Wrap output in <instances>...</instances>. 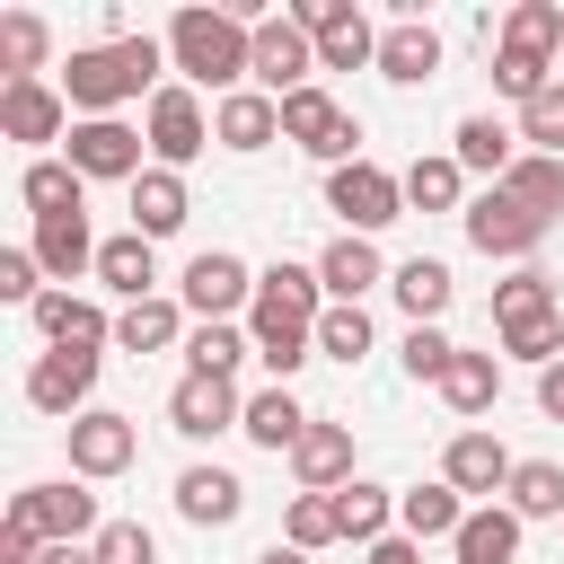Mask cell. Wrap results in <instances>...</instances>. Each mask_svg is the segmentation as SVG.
Segmentation results:
<instances>
[{
	"mask_svg": "<svg viewBox=\"0 0 564 564\" xmlns=\"http://www.w3.org/2000/svg\"><path fill=\"white\" fill-rule=\"evenodd\" d=\"M502 44H511V53H538V62H564V9H555V0H520V9L502 18Z\"/></svg>",
	"mask_w": 564,
	"mask_h": 564,
	"instance_id": "37",
	"label": "cell"
},
{
	"mask_svg": "<svg viewBox=\"0 0 564 564\" xmlns=\"http://www.w3.org/2000/svg\"><path fill=\"white\" fill-rule=\"evenodd\" d=\"M247 352H256V344H247V326H229V317H212V326L185 335V370H203V379H229Z\"/></svg>",
	"mask_w": 564,
	"mask_h": 564,
	"instance_id": "39",
	"label": "cell"
},
{
	"mask_svg": "<svg viewBox=\"0 0 564 564\" xmlns=\"http://www.w3.org/2000/svg\"><path fill=\"white\" fill-rule=\"evenodd\" d=\"M35 335H44L53 352H106V344H115V317H106L97 300H79V291H44V300H35Z\"/></svg>",
	"mask_w": 564,
	"mask_h": 564,
	"instance_id": "16",
	"label": "cell"
},
{
	"mask_svg": "<svg viewBox=\"0 0 564 564\" xmlns=\"http://www.w3.org/2000/svg\"><path fill=\"white\" fill-rule=\"evenodd\" d=\"M494 335H502V352H511V361H538V370H546V361H564V308L520 317V326H494Z\"/></svg>",
	"mask_w": 564,
	"mask_h": 564,
	"instance_id": "43",
	"label": "cell"
},
{
	"mask_svg": "<svg viewBox=\"0 0 564 564\" xmlns=\"http://www.w3.org/2000/svg\"><path fill=\"white\" fill-rule=\"evenodd\" d=\"M291 476H300V494H344L352 485V423H308L300 432V449H291Z\"/></svg>",
	"mask_w": 564,
	"mask_h": 564,
	"instance_id": "18",
	"label": "cell"
},
{
	"mask_svg": "<svg viewBox=\"0 0 564 564\" xmlns=\"http://www.w3.org/2000/svg\"><path fill=\"white\" fill-rule=\"evenodd\" d=\"M317 282H326V300H352L361 308V291H379L388 282V264H379V247L370 238H326V256H317Z\"/></svg>",
	"mask_w": 564,
	"mask_h": 564,
	"instance_id": "27",
	"label": "cell"
},
{
	"mask_svg": "<svg viewBox=\"0 0 564 564\" xmlns=\"http://www.w3.org/2000/svg\"><path fill=\"white\" fill-rule=\"evenodd\" d=\"M256 564H308V555H300V546H291V538H273V546H264V555H256Z\"/></svg>",
	"mask_w": 564,
	"mask_h": 564,
	"instance_id": "55",
	"label": "cell"
},
{
	"mask_svg": "<svg viewBox=\"0 0 564 564\" xmlns=\"http://www.w3.org/2000/svg\"><path fill=\"white\" fill-rule=\"evenodd\" d=\"M555 70H564V62H555Z\"/></svg>",
	"mask_w": 564,
	"mask_h": 564,
	"instance_id": "56",
	"label": "cell"
},
{
	"mask_svg": "<svg viewBox=\"0 0 564 564\" xmlns=\"http://www.w3.org/2000/svg\"><path fill=\"white\" fill-rule=\"evenodd\" d=\"M405 212H467V167L458 159H414L405 167Z\"/></svg>",
	"mask_w": 564,
	"mask_h": 564,
	"instance_id": "35",
	"label": "cell"
},
{
	"mask_svg": "<svg viewBox=\"0 0 564 564\" xmlns=\"http://www.w3.org/2000/svg\"><path fill=\"white\" fill-rule=\"evenodd\" d=\"M449 159L467 167V176H511V159H520V132L511 123H494V115H458V132H449Z\"/></svg>",
	"mask_w": 564,
	"mask_h": 564,
	"instance_id": "26",
	"label": "cell"
},
{
	"mask_svg": "<svg viewBox=\"0 0 564 564\" xmlns=\"http://www.w3.org/2000/svg\"><path fill=\"white\" fill-rule=\"evenodd\" d=\"M361 62H379V26H370V18H352L344 35L317 44V70H361Z\"/></svg>",
	"mask_w": 564,
	"mask_h": 564,
	"instance_id": "49",
	"label": "cell"
},
{
	"mask_svg": "<svg viewBox=\"0 0 564 564\" xmlns=\"http://www.w3.org/2000/svg\"><path fill=\"white\" fill-rule=\"evenodd\" d=\"M511 449L494 441V432H449V449H441V476L458 485V494H476V502H494V494H511Z\"/></svg>",
	"mask_w": 564,
	"mask_h": 564,
	"instance_id": "17",
	"label": "cell"
},
{
	"mask_svg": "<svg viewBox=\"0 0 564 564\" xmlns=\"http://www.w3.org/2000/svg\"><path fill=\"white\" fill-rule=\"evenodd\" d=\"M185 308H194V326H212V317H238V308H256V273H247V256H229V247H203L194 264H185Z\"/></svg>",
	"mask_w": 564,
	"mask_h": 564,
	"instance_id": "9",
	"label": "cell"
},
{
	"mask_svg": "<svg viewBox=\"0 0 564 564\" xmlns=\"http://www.w3.org/2000/svg\"><path fill=\"white\" fill-rule=\"evenodd\" d=\"M502 502H511L520 520H564V467H555V458H520Z\"/></svg>",
	"mask_w": 564,
	"mask_h": 564,
	"instance_id": "38",
	"label": "cell"
},
{
	"mask_svg": "<svg viewBox=\"0 0 564 564\" xmlns=\"http://www.w3.org/2000/svg\"><path fill=\"white\" fill-rule=\"evenodd\" d=\"M88 555H97V564H159V538H150L141 520H106Z\"/></svg>",
	"mask_w": 564,
	"mask_h": 564,
	"instance_id": "48",
	"label": "cell"
},
{
	"mask_svg": "<svg viewBox=\"0 0 564 564\" xmlns=\"http://www.w3.org/2000/svg\"><path fill=\"white\" fill-rule=\"evenodd\" d=\"M494 88H502L511 106H529L538 88H555V62H538V53H511V44H494Z\"/></svg>",
	"mask_w": 564,
	"mask_h": 564,
	"instance_id": "45",
	"label": "cell"
},
{
	"mask_svg": "<svg viewBox=\"0 0 564 564\" xmlns=\"http://www.w3.org/2000/svg\"><path fill=\"white\" fill-rule=\"evenodd\" d=\"M141 150H150V141H141L123 115H88V123H70V141H62V159H70L79 176H123V185L141 176Z\"/></svg>",
	"mask_w": 564,
	"mask_h": 564,
	"instance_id": "12",
	"label": "cell"
},
{
	"mask_svg": "<svg viewBox=\"0 0 564 564\" xmlns=\"http://www.w3.org/2000/svg\"><path fill=\"white\" fill-rule=\"evenodd\" d=\"M185 212H194V194H185V176L176 167H141L132 176V229L159 247V238H176L185 229Z\"/></svg>",
	"mask_w": 564,
	"mask_h": 564,
	"instance_id": "23",
	"label": "cell"
},
{
	"mask_svg": "<svg viewBox=\"0 0 564 564\" xmlns=\"http://www.w3.org/2000/svg\"><path fill=\"white\" fill-rule=\"evenodd\" d=\"M441 397H449V414H494V397H502V352H467L458 344V361L441 370Z\"/></svg>",
	"mask_w": 564,
	"mask_h": 564,
	"instance_id": "32",
	"label": "cell"
},
{
	"mask_svg": "<svg viewBox=\"0 0 564 564\" xmlns=\"http://www.w3.org/2000/svg\"><path fill=\"white\" fill-rule=\"evenodd\" d=\"M502 194H511V203H529L538 220H555V212H564V159L520 150V159H511V176H502Z\"/></svg>",
	"mask_w": 564,
	"mask_h": 564,
	"instance_id": "34",
	"label": "cell"
},
{
	"mask_svg": "<svg viewBox=\"0 0 564 564\" xmlns=\"http://www.w3.org/2000/svg\"><path fill=\"white\" fill-rule=\"evenodd\" d=\"M397 361H405V379H432V388H441V370L458 361V344H449L441 326H405V344H397Z\"/></svg>",
	"mask_w": 564,
	"mask_h": 564,
	"instance_id": "47",
	"label": "cell"
},
{
	"mask_svg": "<svg viewBox=\"0 0 564 564\" xmlns=\"http://www.w3.org/2000/svg\"><path fill=\"white\" fill-rule=\"evenodd\" d=\"M538 414H546V423H564V361H546V370H538Z\"/></svg>",
	"mask_w": 564,
	"mask_h": 564,
	"instance_id": "52",
	"label": "cell"
},
{
	"mask_svg": "<svg viewBox=\"0 0 564 564\" xmlns=\"http://www.w3.org/2000/svg\"><path fill=\"white\" fill-rule=\"evenodd\" d=\"M317 352H326V361H361V352H370V308L335 300V308L317 317Z\"/></svg>",
	"mask_w": 564,
	"mask_h": 564,
	"instance_id": "44",
	"label": "cell"
},
{
	"mask_svg": "<svg viewBox=\"0 0 564 564\" xmlns=\"http://www.w3.org/2000/svg\"><path fill=\"white\" fill-rule=\"evenodd\" d=\"M238 511H247V485H238L229 467H203V458H194V467L176 476V520H194V529H229Z\"/></svg>",
	"mask_w": 564,
	"mask_h": 564,
	"instance_id": "21",
	"label": "cell"
},
{
	"mask_svg": "<svg viewBox=\"0 0 564 564\" xmlns=\"http://www.w3.org/2000/svg\"><path fill=\"white\" fill-rule=\"evenodd\" d=\"M167 70H176L185 88L238 97V88L256 79V26H247L238 9H176V18H167Z\"/></svg>",
	"mask_w": 564,
	"mask_h": 564,
	"instance_id": "2",
	"label": "cell"
},
{
	"mask_svg": "<svg viewBox=\"0 0 564 564\" xmlns=\"http://www.w3.org/2000/svg\"><path fill=\"white\" fill-rule=\"evenodd\" d=\"M70 97L53 88V79H0V132L9 141H26V150H44V141H70Z\"/></svg>",
	"mask_w": 564,
	"mask_h": 564,
	"instance_id": "11",
	"label": "cell"
},
{
	"mask_svg": "<svg viewBox=\"0 0 564 564\" xmlns=\"http://www.w3.org/2000/svg\"><path fill=\"white\" fill-rule=\"evenodd\" d=\"M141 458V432H132V414H115V405H88L79 423H70V476L79 485H106V476H123Z\"/></svg>",
	"mask_w": 564,
	"mask_h": 564,
	"instance_id": "10",
	"label": "cell"
},
{
	"mask_svg": "<svg viewBox=\"0 0 564 564\" xmlns=\"http://www.w3.org/2000/svg\"><path fill=\"white\" fill-rule=\"evenodd\" d=\"M212 141L247 159V150H264V141H282V106H273L264 88H238V97H220V106H212Z\"/></svg>",
	"mask_w": 564,
	"mask_h": 564,
	"instance_id": "22",
	"label": "cell"
},
{
	"mask_svg": "<svg viewBox=\"0 0 564 564\" xmlns=\"http://www.w3.org/2000/svg\"><path fill=\"white\" fill-rule=\"evenodd\" d=\"M141 141H150V167H194L203 150H212V115H203V97L185 88V79H167L159 97H150V115H141Z\"/></svg>",
	"mask_w": 564,
	"mask_h": 564,
	"instance_id": "5",
	"label": "cell"
},
{
	"mask_svg": "<svg viewBox=\"0 0 564 564\" xmlns=\"http://www.w3.org/2000/svg\"><path fill=\"white\" fill-rule=\"evenodd\" d=\"M35 564H97V555H88V546H44Z\"/></svg>",
	"mask_w": 564,
	"mask_h": 564,
	"instance_id": "54",
	"label": "cell"
},
{
	"mask_svg": "<svg viewBox=\"0 0 564 564\" xmlns=\"http://www.w3.org/2000/svg\"><path fill=\"white\" fill-rule=\"evenodd\" d=\"M379 79H397V88H423L432 70H441V35L423 26V18H397L388 35H379V62H370Z\"/></svg>",
	"mask_w": 564,
	"mask_h": 564,
	"instance_id": "25",
	"label": "cell"
},
{
	"mask_svg": "<svg viewBox=\"0 0 564 564\" xmlns=\"http://www.w3.org/2000/svg\"><path fill=\"white\" fill-rule=\"evenodd\" d=\"M335 300H326V282H317V264H264L256 273V308H247V344H256V361L273 370V388H291L300 379V361H317V317H326Z\"/></svg>",
	"mask_w": 564,
	"mask_h": 564,
	"instance_id": "1",
	"label": "cell"
},
{
	"mask_svg": "<svg viewBox=\"0 0 564 564\" xmlns=\"http://www.w3.org/2000/svg\"><path fill=\"white\" fill-rule=\"evenodd\" d=\"M282 538H291L300 555L335 546V538H344V520H335V494H291V511H282Z\"/></svg>",
	"mask_w": 564,
	"mask_h": 564,
	"instance_id": "41",
	"label": "cell"
},
{
	"mask_svg": "<svg viewBox=\"0 0 564 564\" xmlns=\"http://www.w3.org/2000/svg\"><path fill=\"white\" fill-rule=\"evenodd\" d=\"M97 282H106V291H123V308H132V300H159V291H150V282H159V247H150L141 229L106 238V247H97Z\"/></svg>",
	"mask_w": 564,
	"mask_h": 564,
	"instance_id": "28",
	"label": "cell"
},
{
	"mask_svg": "<svg viewBox=\"0 0 564 564\" xmlns=\"http://www.w3.org/2000/svg\"><path fill=\"white\" fill-rule=\"evenodd\" d=\"M555 308V282L538 264H520L511 282H494V326H520V317H546Z\"/></svg>",
	"mask_w": 564,
	"mask_h": 564,
	"instance_id": "42",
	"label": "cell"
},
{
	"mask_svg": "<svg viewBox=\"0 0 564 564\" xmlns=\"http://www.w3.org/2000/svg\"><path fill=\"white\" fill-rule=\"evenodd\" d=\"M388 291H397V308H405L414 326H441V308L458 300V282H449V264H441V256H405V264L388 273Z\"/></svg>",
	"mask_w": 564,
	"mask_h": 564,
	"instance_id": "29",
	"label": "cell"
},
{
	"mask_svg": "<svg viewBox=\"0 0 564 564\" xmlns=\"http://www.w3.org/2000/svg\"><path fill=\"white\" fill-rule=\"evenodd\" d=\"M44 44H53V35H44L35 9H9V18H0V70H9V79H35V70H44Z\"/></svg>",
	"mask_w": 564,
	"mask_h": 564,
	"instance_id": "40",
	"label": "cell"
},
{
	"mask_svg": "<svg viewBox=\"0 0 564 564\" xmlns=\"http://www.w3.org/2000/svg\"><path fill=\"white\" fill-rule=\"evenodd\" d=\"M88 388H97V352H35V370H26V405L35 414H53V423H79L88 414Z\"/></svg>",
	"mask_w": 564,
	"mask_h": 564,
	"instance_id": "13",
	"label": "cell"
},
{
	"mask_svg": "<svg viewBox=\"0 0 564 564\" xmlns=\"http://www.w3.org/2000/svg\"><path fill=\"white\" fill-rule=\"evenodd\" d=\"M18 203H26L35 220H62V212H88V176H79L70 159H35V167L18 176Z\"/></svg>",
	"mask_w": 564,
	"mask_h": 564,
	"instance_id": "31",
	"label": "cell"
},
{
	"mask_svg": "<svg viewBox=\"0 0 564 564\" xmlns=\"http://www.w3.org/2000/svg\"><path fill=\"white\" fill-rule=\"evenodd\" d=\"M326 212H335L352 238H370V229L405 220V176H388V167H370V159H352V167H326Z\"/></svg>",
	"mask_w": 564,
	"mask_h": 564,
	"instance_id": "7",
	"label": "cell"
},
{
	"mask_svg": "<svg viewBox=\"0 0 564 564\" xmlns=\"http://www.w3.org/2000/svg\"><path fill=\"white\" fill-rule=\"evenodd\" d=\"M467 511H476V502H467L449 476L405 485V494H397V538H414V546H423V538H458V529H467Z\"/></svg>",
	"mask_w": 564,
	"mask_h": 564,
	"instance_id": "19",
	"label": "cell"
},
{
	"mask_svg": "<svg viewBox=\"0 0 564 564\" xmlns=\"http://www.w3.org/2000/svg\"><path fill=\"white\" fill-rule=\"evenodd\" d=\"M520 141H529V150H546V159H564V79H555V88H538V97L520 106Z\"/></svg>",
	"mask_w": 564,
	"mask_h": 564,
	"instance_id": "46",
	"label": "cell"
},
{
	"mask_svg": "<svg viewBox=\"0 0 564 564\" xmlns=\"http://www.w3.org/2000/svg\"><path fill=\"white\" fill-rule=\"evenodd\" d=\"M308 423H317V414H308V405H300L291 388H256V397H247V423H238V432H247L256 449H273V458H282V449H300V432H308Z\"/></svg>",
	"mask_w": 564,
	"mask_h": 564,
	"instance_id": "30",
	"label": "cell"
},
{
	"mask_svg": "<svg viewBox=\"0 0 564 564\" xmlns=\"http://www.w3.org/2000/svg\"><path fill=\"white\" fill-rule=\"evenodd\" d=\"M167 44H150V35H115V44H79L70 53V70H62V97H70V115L88 123V115H115V106H132L141 88L159 97L167 79Z\"/></svg>",
	"mask_w": 564,
	"mask_h": 564,
	"instance_id": "3",
	"label": "cell"
},
{
	"mask_svg": "<svg viewBox=\"0 0 564 564\" xmlns=\"http://www.w3.org/2000/svg\"><path fill=\"white\" fill-rule=\"evenodd\" d=\"M0 300H26V308L44 300V264H35V247H9V256H0Z\"/></svg>",
	"mask_w": 564,
	"mask_h": 564,
	"instance_id": "50",
	"label": "cell"
},
{
	"mask_svg": "<svg viewBox=\"0 0 564 564\" xmlns=\"http://www.w3.org/2000/svg\"><path fill=\"white\" fill-rule=\"evenodd\" d=\"M282 141H300V150H308V159H326V167H352V159H361V123H352L317 79L282 97Z\"/></svg>",
	"mask_w": 564,
	"mask_h": 564,
	"instance_id": "6",
	"label": "cell"
},
{
	"mask_svg": "<svg viewBox=\"0 0 564 564\" xmlns=\"http://www.w3.org/2000/svg\"><path fill=\"white\" fill-rule=\"evenodd\" d=\"M167 423H176L185 441H220V432H238V423H247V397H238L229 379H203V370H185V379L167 388Z\"/></svg>",
	"mask_w": 564,
	"mask_h": 564,
	"instance_id": "14",
	"label": "cell"
},
{
	"mask_svg": "<svg viewBox=\"0 0 564 564\" xmlns=\"http://www.w3.org/2000/svg\"><path fill=\"white\" fill-rule=\"evenodd\" d=\"M520 529H529V520H520L511 502H476L467 529L449 538V555H458V564H520Z\"/></svg>",
	"mask_w": 564,
	"mask_h": 564,
	"instance_id": "24",
	"label": "cell"
},
{
	"mask_svg": "<svg viewBox=\"0 0 564 564\" xmlns=\"http://www.w3.org/2000/svg\"><path fill=\"white\" fill-rule=\"evenodd\" d=\"M35 264H44V282H79V273H97V247L106 238H88V212H62V220H35Z\"/></svg>",
	"mask_w": 564,
	"mask_h": 564,
	"instance_id": "20",
	"label": "cell"
},
{
	"mask_svg": "<svg viewBox=\"0 0 564 564\" xmlns=\"http://www.w3.org/2000/svg\"><path fill=\"white\" fill-rule=\"evenodd\" d=\"M9 520L35 529L44 546H97V529H106V520H97V494H88L79 476H70V485H18V494H9Z\"/></svg>",
	"mask_w": 564,
	"mask_h": 564,
	"instance_id": "4",
	"label": "cell"
},
{
	"mask_svg": "<svg viewBox=\"0 0 564 564\" xmlns=\"http://www.w3.org/2000/svg\"><path fill=\"white\" fill-rule=\"evenodd\" d=\"M335 520H344V538H352V546H379V538H388V520H397V494H388V485H370V476H352V485L335 494Z\"/></svg>",
	"mask_w": 564,
	"mask_h": 564,
	"instance_id": "33",
	"label": "cell"
},
{
	"mask_svg": "<svg viewBox=\"0 0 564 564\" xmlns=\"http://www.w3.org/2000/svg\"><path fill=\"white\" fill-rule=\"evenodd\" d=\"M35 555H44V538H35V529H18V520H9V529H0V564H35Z\"/></svg>",
	"mask_w": 564,
	"mask_h": 564,
	"instance_id": "51",
	"label": "cell"
},
{
	"mask_svg": "<svg viewBox=\"0 0 564 564\" xmlns=\"http://www.w3.org/2000/svg\"><path fill=\"white\" fill-rule=\"evenodd\" d=\"M458 220H467V247H476V256H511V264H520V256H538V238H546V220H538L529 203H511L502 185H485Z\"/></svg>",
	"mask_w": 564,
	"mask_h": 564,
	"instance_id": "8",
	"label": "cell"
},
{
	"mask_svg": "<svg viewBox=\"0 0 564 564\" xmlns=\"http://www.w3.org/2000/svg\"><path fill=\"white\" fill-rule=\"evenodd\" d=\"M308 70H317V44H308L291 18H264V26H256V88L282 106L291 88H308Z\"/></svg>",
	"mask_w": 564,
	"mask_h": 564,
	"instance_id": "15",
	"label": "cell"
},
{
	"mask_svg": "<svg viewBox=\"0 0 564 564\" xmlns=\"http://www.w3.org/2000/svg\"><path fill=\"white\" fill-rule=\"evenodd\" d=\"M361 564H423V546L414 538H379V546H361Z\"/></svg>",
	"mask_w": 564,
	"mask_h": 564,
	"instance_id": "53",
	"label": "cell"
},
{
	"mask_svg": "<svg viewBox=\"0 0 564 564\" xmlns=\"http://www.w3.org/2000/svg\"><path fill=\"white\" fill-rule=\"evenodd\" d=\"M176 335H185V308H176V300H132V308L115 317V344H123V352H167Z\"/></svg>",
	"mask_w": 564,
	"mask_h": 564,
	"instance_id": "36",
	"label": "cell"
}]
</instances>
